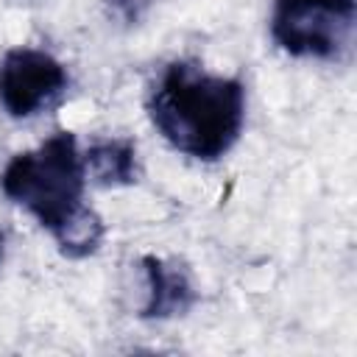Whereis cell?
<instances>
[{
    "label": "cell",
    "mask_w": 357,
    "mask_h": 357,
    "mask_svg": "<svg viewBox=\"0 0 357 357\" xmlns=\"http://www.w3.org/2000/svg\"><path fill=\"white\" fill-rule=\"evenodd\" d=\"M84 159L70 131H56L39 148L17 153L0 176L3 192L25 206L70 259L95 254L106 231L100 215L84 204Z\"/></svg>",
    "instance_id": "cell-1"
},
{
    "label": "cell",
    "mask_w": 357,
    "mask_h": 357,
    "mask_svg": "<svg viewBox=\"0 0 357 357\" xmlns=\"http://www.w3.org/2000/svg\"><path fill=\"white\" fill-rule=\"evenodd\" d=\"M148 114L178 153L215 162L240 139L245 89L237 78L212 75L192 61H173L151 92Z\"/></svg>",
    "instance_id": "cell-2"
},
{
    "label": "cell",
    "mask_w": 357,
    "mask_h": 357,
    "mask_svg": "<svg viewBox=\"0 0 357 357\" xmlns=\"http://www.w3.org/2000/svg\"><path fill=\"white\" fill-rule=\"evenodd\" d=\"M354 11V0H276L271 33L290 56L335 59L351 39Z\"/></svg>",
    "instance_id": "cell-3"
},
{
    "label": "cell",
    "mask_w": 357,
    "mask_h": 357,
    "mask_svg": "<svg viewBox=\"0 0 357 357\" xmlns=\"http://www.w3.org/2000/svg\"><path fill=\"white\" fill-rule=\"evenodd\" d=\"M67 86L59 59L36 47H11L0 61V103L11 117H31Z\"/></svg>",
    "instance_id": "cell-4"
},
{
    "label": "cell",
    "mask_w": 357,
    "mask_h": 357,
    "mask_svg": "<svg viewBox=\"0 0 357 357\" xmlns=\"http://www.w3.org/2000/svg\"><path fill=\"white\" fill-rule=\"evenodd\" d=\"M142 271L148 282L142 318H173V315H184L192 307L195 287L181 262L148 254L142 257Z\"/></svg>",
    "instance_id": "cell-5"
},
{
    "label": "cell",
    "mask_w": 357,
    "mask_h": 357,
    "mask_svg": "<svg viewBox=\"0 0 357 357\" xmlns=\"http://www.w3.org/2000/svg\"><path fill=\"white\" fill-rule=\"evenodd\" d=\"M137 151L131 139H100L89 145L84 156V170L100 187H123L137 181Z\"/></svg>",
    "instance_id": "cell-6"
},
{
    "label": "cell",
    "mask_w": 357,
    "mask_h": 357,
    "mask_svg": "<svg viewBox=\"0 0 357 357\" xmlns=\"http://www.w3.org/2000/svg\"><path fill=\"white\" fill-rule=\"evenodd\" d=\"M0 257H3V231H0Z\"/></svg>",
    "instance_id": "cell-7"
}]
</instances>
